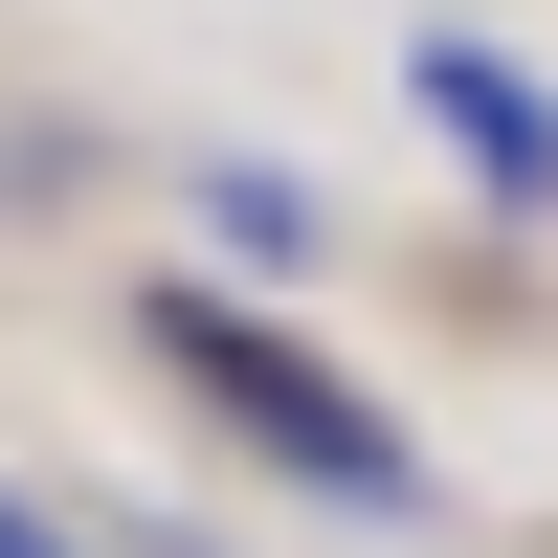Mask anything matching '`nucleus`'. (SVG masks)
<instances>
[{"mask_svg":"<svg viewBox=\"0 0 558 558\" xmlns=\"http://www.w3.org/2000/svg\"><path fill=\"white\" fill-rule=\"evenodd\" d=\"M202 223H223L246 268H313V179H268V157H223V179H202Z\"/></svg>","mask_w":558,"mask_h":558,"instance_id":"3","label":"nucleus"},{"mask_svg":"<svg viewBox=\"0 0 558 558\" xmlns=\"http://www.w3.org/2000/svg\"><path fill=\"white\" fill-rule=\"evenodd\" d=\"M157 357H179V380H202L223 425L268 447V470H313L336 514H425V447H402V425H380V402H357L313 336H268L246 291H157Z\"/></svg>","mask_w":558,"mask_h":558,"instance_id":"1","label":"nucleus"},{"mask_svg":"<svg viewBox=\"0 0 558 558\" xmlns=\"http://www.w3.org/2000/svg\"><path fill=\"white\" fill-rule=\"evenodd\" d=\"M0 558H68V536H45V514H23V492H0Z\"/></svg>","mask_w":558,"mask_h":558,"instance_id":"4","label":"nucleus"},{"mask_svg":"<svg viewBox=\"0 0 558 558\" xmlns=\"http://www.w3.org/2000/svg\"><path fill=\"white\" fill-rule=\"evenodd\" d=\"M425 112H447V157H470V179H492V202H514V223L558 202V89H536V68H492L470 23L425 45Z\"/></svg>","mask_w":558,"mask_h":558,"instance_id":"2","label":"nucleus"}]
</instances>
